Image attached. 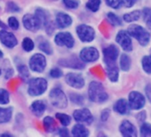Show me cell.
I'll return each mask as SVG.
<instances>
[{"label": "cell", "mask_w": 151, "mask_h": 137, "mask_svg": "<svg viewBox=\"0 0 151 137\" xmlns=\"http://www.w3.org/2000/svg\"><path fill=\"white\" fill-rule=\"evenodd\" d=\"M13 116V108L0 107V124L8 123Z\"/></svg>", "instance_id": "cell-23"}, {"label": "cell", "mask_w": 151, "mask_h": 137, "mask_svg": "<svg viewBox=\"0 0 151 137\" xmlns=\"http://www.w3.org/2000/svg\"><path fill=\"white\" fill-rule=\"evenodd\" d=\"M2 57H3V53L1 50H0V58H2Z\"/></svg>", "instance_id": "cell-50"}, {"label": "cell", "mask_w": 151, "mask_h": 137, "mask_svg": "<svg viewBox=\"0 0 151 137\" xmlns=\"http://www.w3.org/2000/svg\"><path fill=\"white\" fill-rule=\"evenodd\" d=\"M128 103L129 107L132 110H137L142 109L146 103V99L142 94L137 91H132L130 93L128 97Z\"/></svg>", "instance_id": "cell-8"}, {"label": "cell", "mask_w": 151, "mask_h": 137, "mask_svg": "<svg viewBox=\"0 0 151 137\" xmlns=\"http://www.w3.org/2000/svg\"><path fill=\"white\" fill-rule=\"evenodd\" d=\"M35 15L40 20L41 23L44 25H46L47 23H49L50 22H52L50 20V16L47 11L42 9V8H37L35 12Z\"/></svg>", "instance_id": "cell-25"}, {"label": "cell", "mask_w": 151, "mask_h": 137, "mask_svg": "<svg viewBox=\"0 0 151 137\" xmlns=\"http://www.w3.org/2000/svg\"><path fill=\"white\" fill-rule=\"evenodd\" d=\"M107 19L109 22V23L112 24L113 26H120L122 24L121 19L114 13H109L107 14Z\"/></svg>", "instance_id": "cell-35"}, {"label": "cell", "mask_w": 151, "mask_h": 137, "mask_svg": "<svg viewBox=\"0 0 151 137\" xmlns=\"http://www.w3.org/2000/svg\"><path fill=\"white\" fill-rule=\"evenodd\" d=\"M55 22H56V25L60 29H66L72 24L73 20L70 17V15H68V14L60 12L56 14Z\"/></svg>", "instance_id": "cell-18"}, {"label": "cell", "mask_w": 151, "mask_h": 137, "mask_svg": "<svg viewBox=\"0 0 151 137\" xmlns=\"http://www.w3.org/2000/svg\"><path fill=\"white\" fill-rule=\"evenodd\" d=\"M101 4V0H88L86 6L91 12L95 13L100 9Z\"/></svg>", "instance_id": "cell-30"}, {"label": "cell", "mask_w": 151, "mask_h": 137, "mask_svg": "<svg viewBox=\"0 0 151 137\" xmlns=\"http://www.w3.org/2000/svg\"><path fill=\"white\" fill-rule=\"evenodd\" d=\"M8 26H9L12 30H19V28H20V23H19V21L17 20V18H15V17H14V16L10 17V18L8 19Z\"/></svg>", "instance_id": "cell-41"}, {"label": "cell", "mask_w": 151, "mask_h": 137, "mask_svg": "<svg viewBox=\"0 0 151 137\" xmlns=\"http://www.w3.org/2000/svg\"><path fill=\"white\" fill-rule=\"evenodd\" d=\"M128 34L135 38L140 45L145 46L147 45L150 41V34L148 31H147L143 27L137 25V24H132L128 27L127 30Z\"/></svg>", "instance_id": "cell-2"}, {"label": "cell", "mask_w": 151, "mask_h": 137, "mask_svg": "<svg viewBox=\"0 0 151 137\" xmlns=\"http://www.w3.org/2000/svg\"><path fill=\"white\" fill-rule=\"evenodd\" d=\"M55 117H56V118L60 121V123L63 126H68L70 124V122H71V117L68 116V114L58 112V113L55 114Z\"/></svg>", "instance_id": "cell-29"}, {"label": "cell", "mask_w": 151, "mask_h": 137, "mask_svg": "<svg viewBox=\"0 0 151 137\" xmlns=\"http://www.w3.org/2000/svg\"><path fill=\"white\" fill-rule=\"evenodd\" d=\"M65 81L69 87L75 89H82L86 84L85 79L79 73H68L65 76Z\"/></svg>", "instance_id": "cell-12"}, {"label": "cell", "mask_w": 151, "mask_h": 137, "mask_svg": "<svg viewBox=\"0 0 151 137\" xmlns=\"http://www.w3.org/2000/svg\"><path fill=\"white\" fill-rule=\"evenodd\" d=\"M106 72L109 79L111 82H116L119 78V70L116 64L106 66Z\"/></svg>", "instance_id": "cell-22"}, {"label": "cell", "mask_w": 151, "mask_h": 137, "mask_svg": "<svg viewBox=\"0 0 151 137\" xmlns=\"http://www.w3.org/2000/svg\"><path fill=\"white\" fill-rule=\"evenodd\" d=\"M70 100L72 101V102L77 105H82L84 103V97L78 94H71Z\"/></svg>", "instance_id": "cell-39"}, {"label": "cell", "mask_w": 151, "mask_h": 137, "mask_svg": "<svg viewBox=\"0 0 151 137\" xmlns=\"http://www.w3.org/2000/svg\"><path fill=\"white\" fill-rule=\"evenodd\" d=\"M77 35L82 42H92L95 37L94 29L86 24H80L77 27Z\"/></svg>", "instance_id": "cell-6"}, {"label": "cell", "mask_w": 151, "mask_h": 137, "mask_svg": "<svg viewBox=\"0 0 151 137\" xmlns=\"http://www.w3.org/2000/svg\"><path fill=\"white\" fill-rule=\"evenodd\" d=\"M10 102V94L7 90L4 88H0V104L6 105Z\"/></svg>", "instance_id": "cell-33"}, {"label": "cell", "mask_w": 151, "mask_h": 137, "mask_svg": "<svg viewBox=\"0 0 151 137\" xmlns=\"http://www.w3.org/2000/svg\"><path fill=\"white\" fill-rule=\"evenodd\" d=\"M129 103L125 99H119L114 105V110L121 115H125L129 112Z\"/></svg>", "instance_id": "cell-20"}, {"label": "cell", "mask_w": 151, "mask_h": 137, "mask_svg": "<svg viewBox=\"0 0 151 137\" xmlns=\"http://www.w3.org/2000/svg\"><path fill=\"white\" fill-rule=\"evenodd\" d=\"M0 75H1V70H0Z\"/></svg>", "instance_id": "cell-51"}, {"label": "cell", "mask_w": 151, "mask_h": 137, "mask_svg": "<svg viewBox=\"0 0 151 137\" xmlns=\"http://www.w3.org/2000/svg\"><path fill=\"white\" fill-rule=\"evenodd\" d=\"M54 42L57 45L67 48H72L75 45V39L69 32H59L54 37Z\"/></svg>", "instance_id": "cell-13"}, {"label": "cell", "mask_w": 151, "mask_h": 137, "mask_svg": "<svg viewBox=\"0 0 151 137\" xmlns=\"http://www.w3.org/2000/svg\"><path fill=\"white\" fill-rule=\"evenodd\" d=\"M142 16L144 22L146 23L148 30L151 32V9L150 8H144L142 12Z\"/></svg>", "instance_id": "cell-32"}, {"label": "cell", "mask_w": 151, "mask_h": 137, "mask_svg": "<svg viewBox=\"0 0 151 137\" xmlns=\"http://www.w3.org/2000/svg\"><path fill=\"white\" fill-rule=\"evenodd\" d=\"M100 57V53L97 48L93 46L85 47L79 53V58L83 62H93L96 61Z\"/></svg>", "instance_id": "cell-10"}, {"label": "cell", "mask_w": 151, "mask_h": 137, "mask_svg": "<svg viewBox=\"0 0 151 137\" xmlns=\"http://www.w3.org/2000/svg\"><path fill=\"white\" fill-rule=\"evenodd\" d=\"M18 72L23 79H27L29 77V71L26 65H20L18 67Z\"/></svg>", "instance_id": "cell-37"}, {"label": "cell", "mask_w": 151, "mask_h": 137, "mask_svg": "<svg viewBox=\"0 0 151 137\" xmlns=\"http://www.w3.org/2000/svg\"><path fill=\"white\" fill-rule=\"evenodd\" d=\"M22 23L24 28L31 32H36L39 30L42 25L40 20L33 14H25L22 18Z\"/></svg>", "instance_id": "cell-11"}, {"label": "cell", "mask_w": 151, "mask_h": 137, "mask_svg": "<svg viewBox=\"0 0 151 137\" xmlns=\"http://www.w3.org/2000/svg\"><path fill=\"white\" fill-rule=\"evenodd\" d=\"M6 9L8 12H12V13H15V12L20 11V7L14 2H9L6 5Z\"/></svg>", "instance_id": "cell-43"}, {"label": "cell", "mask_w": 151, "mask_h": 137, "mask_svg": "<svg viewBox=\"0 0 151 137\" xmlns=\"http://www.w3.org/2000/svg\"><path fill=\"white\" fill-rule=\"evenodd\" d=\"M30 110L32 111V113L36 116V117H41L43 116V114L45 112V110H46V104L43 102V101H40V100H37V101H35L31 106H30Z\"/></svg>", "instance_id": "cell-19"}, {"label": "cell", "mask_w": 151, "mask_h": 137, "mask_svg": "<svg viewBox=\"0 0 151 137\" xmlns=\"http://www.w3.org/2000/svg\"><path fill=\"white\" fill-rule=\"evenodd\" d=\"M47 87H48V83L45 79L43 78L32 79L29 82L28 93L31 96H39L46 91Z\"/></svg>", "instance_id": "cell-3"}, {"label": "cell", "mask_w": 151, "mask_h": 137, "mask_svg": "<svg viewBox=\"0 0 151 137\" xmlns=\"http://www.w3.org/2000/svg\"><path fill=\"white\" fill-rule=\"evenodd\" d=\"M38 48L40 51L44 52L45 54H52V47L51 44L46 39H41L38 43Z\"/></svg>", "instance_id": "cell-28"}, {"label": "cell", "mask_w": 151, "mask_h": 137, "mask_svg": "<svg viewBox=\"0 0 151 137\" xmlns=\"http://www.w3.org/2000/svg\"><path fill=\"white\" fill-rule=\"evenodd\" d=\"M124 3V0H106V4L111 8L118 9Z\"/></svg>", "instance_id": "cell-40"}, {"label": "cell", "mask_w": 151, "mask_h": 137, "mask_svg": "<svg viewBox=\"0 0 151 137\" xmlns=\"http://www.w3.org/2000/svg\"><path fill=\"white\" fill-rule=\"evenodd\" d=\"M63 5L68 9H77L79 6L78 0H62Z\"/></svg>", "instance_id": "cell-38"}, {"label": "cell", "mask_w": 151, "mask_h": 137, "mask_svg": "<svg viewBox=\"0 0 151 137\" xmlns=\"http://www.w3.org/2000/svg\"><path fill=\"white\" fill-rule=\"evenodd\" d=\"M22 48L25 52H31L34 47H35V44L33 42V40L29 37H25L23 40H22Z\"/></svg>", "instance_id": "cell-34"}, {"label": "cell", "mask_w": 151, "mask_h": 137, "mask_svg": "<svg viewBox=\"0 0 151 137\" xmlns=\"http://www.w3.org/2000/svg\"><path fill=\"white\" fill-rule=\"evenodd\" d=\"M0 42L8 48H14L18 45L16 37L13 33L6 30V29L0 30Z\"/></svg>", "instance_id": "cell-15"}, {"label": "cell", "mask_w": 151, "mask_h": 137, "mask_svg": "<svg viewBox=\"0 0 151 137\" xmlns=\"http://www.w3.org/2000/svg\"><path fill=\"white\" fill-rule=\"evenodd\" d=\"M119 131L121 134L124 137H136L137 136L136 127L129 120H124L121 123L119 126Z\"/></svg>", "instance_id": "cell-17"}, {"label": "cell", "mask_w": 151, "mask_h": 137, "mask_svg": "<svg viewBox=\"0 0 151 137\" xmlns=\"http://www.w3.org/2000/svg\"><path fill=\"white\" fill-rule=\"evenodd\" d=\"M62 75H63V72L59 68H53L50 71V76L53 79H60V77H62Z\"/></svg>", "instance_id": "cell-42"}, {"label": "cell", "mask_w": 151, "mask_h": 137, "mask_svg": "<svg viewBox=\"0 0 151 137\" xmlns=\"http://www.w3.org/2000/svg\"><path fill=\"white\" fill-rule=\"evenodd\" d=\"M71 133L76 137H86L89 135V131L83 124L78 123L73 126Z\"/></svg>", "instance_id": "cell-21"}, {"label": "cell", "mask_w": 151, "mask_h": 137, "mask_svg": "<svg viewBox=\"0 0 151 137\" xmlns=\"http://www.w3.org/2000/svg\"><path fill=\"white\" fill-rule=\"evenodd\" d=\"M43 125H44L45 131L48 133H52L56 130V122H55L54 118L50 116H47L44 118Z\"/></svg>", "instance_id": "cell-24"}, {"label": "cell", "mask_w": 151, "mask_h": 137, "mask_svg": "<svg viewBox=\"0 0 151 137\" xmlns=\"http://www.w3.org/2000/svg\"><path fill=\"white\" fill-rule=\"evenodd\" d=\"M46 58L42 53H35L29 59V68L37 73H42L46 68Z\"/></svg>", "instance_id": "cell-5"}, {"label": "cell", "mask_w": 151, "mask_h": 137, "mask_svg": "<svg viewBox=\"0 0 151 137\" xmlns=\"http://www.w3.org/2000/svg\"><path fill=\"white\" fill-rule=\"evenodd\" d=\"M146 116H147V114H146L145 111L139 112V113L138 114V120H139V122H144L145 119H146Z\"/></svg>", "instance_id": "cell-47"}, {"label": "cell", "mask_w": 151, "mask_h": 137, "mask_svg": "<svg viewBox=\"0 0 151 137\" xmlns=\"http://www.w3.org/2000/svg\"><path fill=\"white\" fill-rule=\"evenodd\" d=\"M141 64L143 71L147 74H151V55L144 56L141 61Z\"/></svg>", "instance_id": "cell-31"}, {"label": "cell", "mask_w": 151, "mask_h": 137, "mask_svg": "<svg viewBox=\"0 0 151 137\" xmlns=\"http://www.w3.org/2000/svg\"><path fill=\"white\" fill-rule=\"evenodd\" d=\"M0 28H2V29H6V25L2 21H0Z\"/></svg>", "instance_id": "cell-49"}, {"label": "cell", "mask_w": 151, "mask_h": 137, "mask_svg": "<svg viewBox=\"0 0 151 137\" xmlns=\"http://www.w3.org/2000/svg\"><path fill=\"white\" fill-rule=\"evenodd\" d=\"M73 118L78 123H86L90 125L93 122V116L87 108L76 110L73 112Z\"/></svg>", "instance_id": "cell-9"}, {"label": "cell", "mask_w": 151, "mask_h": 137, "mask_svg": "<svg viewBox=\"0 0 151 137\" xmlns=\"http://www.w3.org/2000/svg\"><path fill=\"white\" fill-rule=\"evenodd\" d=\"M140 135L143 137H151V125L149 123H143L140 126Z\"/></svg>", "instance_id": "cell-36"}, {"label": "cell", "mask_w": 151, "mask_h": 137, "mask_svg": "<svg viewBox=\"0 0 151 137\" xmlns=\"http://www.w3.org/2000/svg\"><path fill=\"white\" fill-rule=\"evenodd\" d=\"M120 68H121V70L124 71H128L130 70V68H131V58L125 54V53H123L120 57Z\"/></svg>", "instance_id": "cell-26"}, {"label": "cell", "mask_w": 151, "mask_h": 137, "mask_svg": "<svg viewBox=\"0 0 151 137\" xmlns=\"http://www.w3.org/2000/svg\"><path fill=\"white\" fill-rule=\"evenodd\" d=\"M59 135L60 136H68L69 135V133H68V129H66V128H60V130H59Z\"/></svg>", "instance_id": "cell-48"}, {"label": "cell", "mask_w": 151, "mask_h": 137, "mask_svg": "<svg viewBox=\"0 0 151 137\" xmlns=\"http://www.w3.org/2000/svg\"><path fill=\"white\" fill-rule=\"evenodd\" d=\"M140 14H141V13L139 10H135V11H132V12H130V13L124 14L123 19L126 22H136L139 19Z\"/></svg>", "instance_id": "cell-27"}, {"label": "cell", "mask_w": 151, "mask_h": 137, "mask_svg": "<svg viewBox=\"0 0 151 137\" xmlns=\"http://www.w3.org/2000/svg\"><path fill=\"white\" fill-rule=\"evenodd\" d=\"M137 2V0H124V4L126 7L130 8L132 6H133Z\"/></svg>", "instance_id": "cell-46"}, {"label": "cell", "mask_w": 151, "mask_h": 137, "mask_svg": "<svg viewBox=\"0 0 151 137\" xmlns=\"http://www.w3.org/2000/svg\"><path fill=\"white\" fill-rule=\"evenodd\" d=\"M116 43L122 47V49L125 52H131L132 50V43L131 36L128 34L126 30H120L116 37Z\"/></svg>", "instance_id": "cell-14"}, {"label": "cell", "mask_w": 151, "mask_h": 137, "mask_svg": "<svg viewBox=\"0 0 151 137\" xmlns=\"http://www.w3.org/2000/svg\"><path fill=\"white\" fill-rule=\"evenodd\" d=\"M49 99L52 106L57 109H65L68 106V97L60 88H53L49 94Z\"/></svg>", "instance_id": "cell-4"}, {"label": "cell", "mask_w": 151, "mask_h": 137, "mask_svg": "<svg viewBox=\"0 0 151 137\" xmlns=\"http://www.w3.org/2000/svg\"><path fill=\"white\" fill-rule=\"evenodd\" d=\"M59 64L63 67L77 68V70H81V68H85V62H83L80 60V58H77L76 56H72L70 58H66V59H61L59 61Z\"/></svg>", "instance_id": "cell-16"}, {"label": "cell", "mask_w": 151, "mask_h": 137, "mask_svg": "<svg viewBox=\"0 0 151 137\" xmlns=\"http://www.w3.org/2000/svg\"><path fill=\"white\" fill-rule=\"evenodd\" d=\"M145 93H146V95H147V100L151 102V84H148V85L146 86Z\"/></svg>", "instance_id": "cell-45"}, {"label": "cell", "mask_w": 151, "mask_h": 137, "mask_svg": "<svg viewBox=\"0 0 151 137\" xmlns=\"http://www.w3.org/2000/svg\"><path fill=\"white\" fill-rule=\"evenodd\" d=\"M109 115H110V110L106 109L104 110H102L101 114V121L105 122L108 120V118H109Z\"/></svg>", "instance_id": "cell-44"}, {"label": "cell", "mask_w": 151, "mask_h": 137, "mask_svg": "<svg viewBox=\"0 0 151 137\" xmlns=\"http://www.w3.org/2000/svg\"><path fill=\"white\" fill-rule=\"evenodd\" d=\"M119 55V50L115 45H109L103 49V59L106 66L114 65Z\"/></svg>", "instance_id": "cell-7"}, {"label": "cell", "mask_w": 151, "mask_h": 137, "mask_svg": "<svg viewBox=\"0 0 151 137\" xmlns=\"http://www.w3.org/2000/svg\"><path fill=\"white\" fill-rule=\"evenodd\" d=\"M88 97H89V100L93 102L102 103L108 100L109 94L106 92L101 83L97 82V81H93L89 84Z\"/></svg>", "instance_id": "cell-1"}]
</instances>
